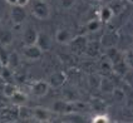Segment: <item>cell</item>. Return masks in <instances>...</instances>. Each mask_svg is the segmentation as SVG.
I'll use <instances>...</instances> for the list:
<instances>
[{
  "label": "cell",
  "instance_id": "cell-32",
  "mask_svg": "<svg viewBox=\"0 0 133 123\" xmlns=\"http://www.w3.org/2000/svg\"><path fill=\"white\" fill-rule=\"evenodd\" d=\"M5 1H6L9 5H11V7H13V5H16V0H5Z\"/></svg>",
  "mask_w": 133,
  "mask_h": 123
},
{
  "label": "cell",
  "instance_id": "cell-21",
  "mask_svg": "<svg viewBox=\"0 0 133 123\" xmlns=\"http://www.w3.org/2000/svg\"><path fill=\"white\" fill-rule=\"evenodd\" d=\"M11 101L14 102L15 104H24L26 101V95L24 93H22L20 90H16L14 93V95L11 97Z\"/></svg>",
  "mask_w": 133,
  "mask_h": 123
},
{
  "label": "cell",
  "instance_id": "cell-35",
  "mask_svg": "<svg viewBox=\"0 0 133 123\" xmlns=\"http://www.w3.org/2000/svg\"><path fill=\"white\" fill-rule=\"evenodd\" d=\"M63 123H72V122H69V121H65V122H63Z\"/></svg>",
  "mask_w": 133,
  "mask_h": 123
},
{
  "label": "cell",
  "instance_id": "cell-22",
  "mask_svg": "<svg viewBox=\"0 0 133 123\" xmlns=\"http://www.w3.org/2000/svg\"><path fill=\"white\" fill-rule=\"evenodd\" d=\"M112 94H113L114 101H117V102H123L124 99H126V94H124V92H123L122 89L114 88V89H113V92H112Z\"/></svg>",
  "mask_w": 133,
  "mask_h": 123
},
{
  "label": "cell",
  "instance_id": "cell-15",
  "mask_svg": "<svg viewBox=\"0 0 133 123\" xmlns=\"http://www.w3.org/2000/svg\"><path fill=\"white\" fill-rule=\"evenodd\" d=\"M113 11L111 10L109 7H103L99 9V13H98V16H99V22L101 23H108L113 18Z\"/></svg>",
  "mask_w": 133,
  "mask_h": 123
},
{
  "label": "cell",
  "instance_id": "cell-18",
  "mask_svg": "<svg viewBox=\"0 0 133 123\" xmlns=\"http://www.w3.org/2000/svg\"><path fill=\"white\" fill-rule=\"evenodd\" d=\"M16 90H18V88L15 87L11 82H6V83L3 84V94H4L6 98H11Z\"/></svg>",
  "mask_w": 133,
  "mask_h": 123
},
{
  "label": "cell",
  "instance_id": "cell-2",
  "mask_svg": "<svg viewBox=\"0 0 133 123\" xmlns=\"http://www.w3.org/2000/svg\"><path fill=\"white\" fill-rule=\"evenodd\" d=\"M52 111L59 114H72L75 112L74 102H66V101H55L53 103Z\"/></svg>",
  "mask_w": 133,
  "mask_h": 123
},
{
  "label": "cell",
  "instance_id": "cell-36",
  "mask_svg": "<svg viewBox=\"0 0 133 123\" xmlns=\"http://www.w3.org/2000/svg\"><path fill=\"white\" fill-rule=\"evenodd\" d=\"M1 67H3V65H1V63H0V70H1Z\"/></svg>",
  "mask_w": 133,
  "mask_h": 123
},
{
  "label": "cell",
  "instance_id": "cell-17",
  "mask_svg": "<svg viewBox=\"0 0 133 123\" xmlns=\"http://www.w3.org/2000/svg\"><path fill=\"white\" fill-rule=\"evenodd\" d=\"M99 88H101V90L104 92V93H112L113 89L116 87H114V84H113V82H112L111 79H108V78H101Z\"/></svg>",
  "mask_w": 133,
  "mask_h": 123
},
{
  "label": "cell",
  "instance_id": "cell-13",
  "mask_svg": "<svg viewBox=\"0 0 133 123\" xmlns=\"http://www.w3.org/2000/svg\"><path fill=\"white\" fill-rule=\"evenodd\" d=\"M129 69H131V68L126 64L124 60H119V62H117V63L112 64V72L116 73V74L119 75V77H123Z\"/></svg>",
  "mask_w": 133,
  "mask_h": 123
},
{
  "label": "cell",
  "instance_id": "cell-24",
  "mask_svg": "<svg viewBox=\"0 0 133 123\" xmlns=\"http://www.w3.org/2000/svg\"><path fill=\"white\" fill-rule=\"evenodd\" d=\"M101 25H102V23L99 22V20H97V19L96 20H90L87 24V30L88 31H97V30H99Z\"/></svg>",
  "mask_w": 133,
  "mask_h": 123
},
{
  "label": "cell",
  "instance_id": "cell-8",
  "mask_svg": "<svg viewBox=\"0 0 133 123\" xmlns=\"http://www.w3.org/2000/svg\"><path fill=\"white\" fill-rule=\"evenodd\" d=\"M49 90V86L45 80H37L31 84V93L35 97H44Z\"/></svg>",
  "mask_w": 133,
  "mask_h": 123
},
{
  "label": "cell",
  "instance_id": "cell-27",
  "mask_svg": "<svg viewBox=\"0 0 133 123\" xmlns=\"http://www.w3.org/2000/svg\"><path fill=\"white\" fill-rule=\"evenodd\" d=\"M92 123H111L109 122V118L103 114V113H99V114H97L93 119H92Z\"/></svg>",
  "mask_w": 133,
  "mask_h": 123
},
{
  "label": "cell",
  "instance_id": "cell-11",
  "mask_svg": "<svg viewBox=\"0 0 133 123\" xmlns=\"http://www.w3.org/2000/svg\"><path fill=\"white\" fill-rule=\"evenodd\" d=\"M105 57H107V59L111 62L112 64L117 63L119 60H123V54H122L116 47L107 48V49H105Z\"/></svg>",
  "mask_w": 133,
  "mask_h": 123
},
{
  "label": "cell",
  "instance_id": "cell-1",
  "mask_svg": "<svg viewBox=\"0 0 133 123\" xmlns=\"http://www.w3.org/2000/svg\"><path fill=\"white\" fill-rule=\"evenodd\" d=\"M31 14L39 20H46L50 16V8L45 0H30Z\"/></svg>",
  "mask_w": 133,
  "mask_h": 123
},
{
  "label": "cell",
  "instance_id": "cell-16",
  "mask_svg": "<svg viewBox=\"0 0 133 123\" xmlns=\"http://www.w3.org/2000/svg\"><path fill=\"white\" fill-rule=\"evenodd\" d=\"M19 64H20V57H19V54H18L16 51H11V53H9L6 67H9V68L13 70V69H15V68H18Z\"/></svg>",
  "mask_w": 133,
  "mask_h": 123
},
{
  "label": "cell",
  "instance_id": "cell-9",
  "mask_svg": "<svg viewBox=\"0 0 133 123\" xmlns=\"http://www.w3.org/2000/svg\"><path fill=\"white\" fill-rule=\"evenodd\" d=\"M13 39H14V35L11 30L5 27H0V45L8 47L13 43Z\"/></svg>",
  "mask_w": 133,
  "mask_h": 123
},
{
  "label": "cell",
  "instance_id": "cell-12",
  "mask_svg": "<svg viewBox=\"0 0 133 123\" xmlns=\"http://www.w3.org/2000/svg\"><path fill=\"white\" fill-rule=\"evenodd\" d=\"M117 42H118V36L116 34H113V33H109V34L103 35L99 44H101V47H103V48L107 49V48H111V47H116Z\"/></svg>",
  "mask_w": 133,
  "mask_h": 123
},
{
  "label": "cell",
  "instance_id": "cell-33",
  "mask_svg": "<svg viewBox=\"0 0 133 123\" xmlns=\"http://www.w3.org/2000/svg\"><path fill=\"white\" fill-rule=\"evenodd\" d=\"M4 83H5V82H4V79H3V78H1V75H0V86H3V84H4Z\"/></svg>",
  "mask_w": 133,
  "mask_h": 123
},
{
  "label": "cell",
  "instance_id": "cell-23",
  "mask_svg": "<svg viewBox=\"0 0 133 123\" xmlns=\"http://www.w3.org/2000/svg\"><path fill=\"white\" fill-rule=\"evenodd\" d=\"M108 7L111 8V10L113 11V14H118L119 11L123 9V3L119 1V0H113V3H112L111 5H108Z\"/></svg>",
  "mask_w": 133,
  "mask_h": 123
},
{
  "label": "cell",
  "instance_id": "cell-19",
  "mask_svg": "<svg viewBox=\"0 0 133 123\" xmlns=\"http://www.w3.org/2000/svg\"><path fill=\"white\" fill-rule=\"evenodd\" d=\"M0 75H1V78L4 79V82L6 83V82H11L13 80V70L6 67V65H3L1 67V70H0Z\"/></svg>",
  "mask_w": 133,
  "mask_h": 123
},
{
  "label": "cell",
  "instance_id": "cell-28",
  "mask_svg": "<svg viewBox=\"0 0 133 123\" xmlns=\"http://www.w3.org/2000/svg\"><path fill=\"white\" fill-rule=\"evenodd\" d=\"M99 82H101V78L98 75H90L89 77V84L94 88H99Z\"/></svg>",
  "mask_w": 133,
  "mask_h": 123
},
{
  "label": "cell",
  "instance_id": "cell-6",
  "mask_svg": "<svg viewBox=\"0 0 133 123\" xmlns=\"http://www.w3.org/2000/svg\"><path fill=\"white\" fill-rule=\"evenodd\" d=\"M37 36H38V30L33 25H26L24 31H23V42H24V45L35 44Z\"/></svg>",
  "mask_w": 133,
  "mask_h": 123
},
{
  "label": "cell",
  "instance_id": "cell-37",
  "mask_svg": "<svg viewBox=\"0 0 133 123\" xmlns=\"http://www.w3.org/2000/svg\"><path fill=\"white\" fill-rule=\"evenodd\" d=\"M117 123H127V122H117Z\"/></svg>",
  "mask_w": 133,
  "mask_h": 123
},
{
  "label": "cell",
  "instance_id": "cell-3",
  "mask_svg": "<svg viewBox=\"0 0 133 123\" xmlns=\"http://www.w3.org/2000/svg\"><path fill=\"white\" fill-rule=\"evenodd\" d=\"M10 19H11L13 25L15 27L23 25V23L26 20V13H25L24 8L19 7V5H13L11 11H10Z\"/></svg>",
  "mask_w": 133,
  "mask_h": 123
},
{
  "label": "cell",
  "instance_id": "cell-7",
  "mask_svg": "<svg viewBox=\"0 0 133 123\" xmlns=\"http://www.w3.org/2000/svg\"><path fill=\"white\" fill-rule=\"evenodd\" d=\"M35 45L42 51H46L49 50L50 47H52V39H50V36L48 35L46 33H38Z\"/></svg>",
  "mask_w": 133,
  "mask_h": 123
},
{
  "label": "cell",
  "instance_id": "cell-14",
  "mask_svg": "<svg viewBox=\"0 0 133 123\" xmlns=\"http://www.w3.org/2000/svg\"><path fill=\"white\" fill-rule=\"evenodd\" d=\"M31 113H33V117L37 118L38 121H46L50 117L49 111L45 108H42V107H37V108L31 109Z\"/></svg>",
  "mask_w": 133,
  "mask_h": 123
},
{
  "label": "cell",
  "instance_id": "cell-26",
  "mask_svg": "<svg viewBox=\"0 0 133 123\" xmlns=\"http://www.w3.org/2000/svg\"><path fill=\"white\" fill-rule=\"evenodd\" d=\"M8 57H9V53L5 50V47L0 45V63L1 65L8 64Z\"/></svg>",
  "mask_w": 133,
  "mask_h": 123
},
{
  "label": "cell",
  "instance_id": "cell-29",
  "mask_svg": "<svg viewBox=\"0 0 133 123\" xmlns=\"http://www.w3.org/2000/svg\"><path fill=\"white\" fill-rule=\"evenodd\" d=\"M92 106H93V108L96 109V111H102L104 108V104L101 102V99H93Z\"/></svg>",
  "mask_w": 133,
  "mask_h": 123
},
{
  "label": "cell",
  "instance_id": "cell-10",
  "mask_svg": "<svg viewBox=\"0 0 133 123\" xmlns=\"http://www.w3.org/2000/svg\"><path fill=\"white\" fill-rule=\"evenodd\" d=\"M74 36L69 29H59L55 33V40L59 44H69Z\"/></svg>",
  "mask_w": 133,
  "mask_h": 123
},
{
  "label": "cell",
  "instance_id": "cell-25",
  "mask_svg": "<svg viewBox=\"0 0 133 123\" xmlns=\"http://www.w3.org/2000/svg\"><path fill=\"white\" fill-rule=\"evenodd\" d=\"M99 47H101L99 43L87 44V45H85V49L88 50V54H90V55H96L97 53L99 51Z\"/></svg>",
  "mask_w": 133,
  "mask_h": 123
},
{
  "label": "cell",
  "instance_id": "cell-4",
  "mask_svg": "<svg viewBox=\"0 0 133 123\" xmlns=\"http://www.w3.org/2000/svg\"><path fill=\"white\" fill-rule=\"evenodd\" d=\"M42 54H43V51L40 50L35 44H31V45H24V47L22 48V55L25 59L31 60V62L40 59L42 58Z\"/></svg>",
  "mask_w": 133,
  "mask_h": 123
},
{
  "label": "cell",
  "instance_id": "cell-30",
  "mask_svg": "<svg viewBox=\"0 0 133 123\" xmlns=\"http://www.w3.org/2000/svg\"><path fill=\"white\" fill-rule=\"evenodd\" d=\"M101 68H102V70H105V72H111L112 70V63L107 59V60H104L102 62V64H101Z\"/></svg>",
  "mask_w": 133,
  "mask_h": 123
},
{
  "label": "cell",
  "instance_id": "cell-20",
  "mask_svg": "<svg viewBox=\"0 0 133 123\" xmlns=\"http://www.w3.org/2000/svg\"><path fill=\"white\" fill-rule=\"evenodd\" d=\"M70 44H72L73 47H75V48H78V49L83 50V49H85L87 40H85L84 36H78V38H73L72 42H70Z\"/></svg>",
  "mask_w": 133,
  "mask_h": 123
},
{
  "label": "cell",
  "instance_id": "cell-31",
  "mask_svg": "<svg viewBox=\"0 0 133 123\" xmlns=\"http://www.w3.org/2000/svg\"><path fill=\"white\" fill-rule=\"evenodd\" d=\"M29 3H30V0H16V5L23 7V8H25Z\"/></svg>",
  "mask_w": 133,
  "mask_h": 123
},
{
  "label": "cell",
  "instance_id": "cell-34",
  "mask_svg": "<svg viewBox=\"0 0 133 123\" xmlns=\"http://www.w3.org/2000/svg\"><path fill=\"white\" fill-rule=\"evenodd\" d=\"M127 1H128L129 4H132V3H133V0H127Z\"/></svg>",
  "mask_w": 133,
  "mask_h": 123
},
{
  "label": "cell",
  "instance_id": "cell-5",
  "mask_svg": "<svg viewBox=\"0 0 133 123\" xmlns=\"http://www.w3.org/2000/svg\"><path fill=\"white\" fill-rule=\"evenodd\" d=\"M66 82V74L63 70L53 72L46 80L49 88H60Z\"/></svg>",
  "mask_w": 133,
  "mask_h": 123
}]
</instances>
